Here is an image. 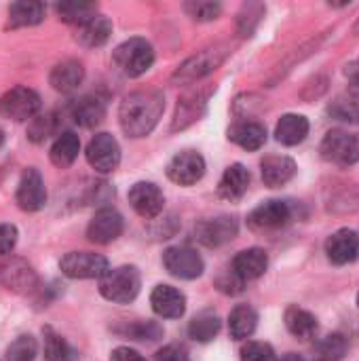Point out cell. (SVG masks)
<instances>
[{"label":"cell","mask_w":359,"mask_h":361,"mask_svg":"<svg viewBox=\"0 0 359 361\" xmlns=\"http://www.w3.org/2000/svg\"><path fill=\"white\" fill-rule=\"evenodd\" d=\"M165 112V95L154 89L135 91L121 102L118 123L125 135L129 137H146L159 125Z\"/></svg>","instance_id":"1"},{"label":"cell","mask_w":359,"mask_h":361,"mask_svg":"<svg viewBox=\"0 0 359 361\" xmlns=\"http://www.w3.org/2000/svg\"><path fill=\"white\" fill-rule=\"evenodd\" d=\"M231 55L229 44H214L207 49H201L199 53H195L193 57H188L184 63L178 66V70L174 72L171 80L178 85H193L199 82L201 78L209 76L212 72H216L224 59Z\"/></svg>","instance_id":"2"},{"label":"cell","mask_w":359,"mask_h":361,"mask_svg":"<svg viewBox=\"0 0 359 361\" xmlns=\"http://www.w3.org/2000/svg\"><path fill=\"white\" fill-rule=\"evenodd\" d=\"M142 288V277L135 267L123 264L116 269H110L99 279V294L116 305H129L138 298Z\"/></svg>","instance_id":"3"},{"label":"cell","mask_w":359,"mask_h":361,"mask_svg":"<svg viewBox=\"0 0 359 361\" xmlns=\"http://www.w3.org/2000/svg\"><path fill=\"white\" fill-rule=\"evenodd\" d=\"M112 59L125 76L138 78L152 68L154 49L146 38H129L114 49Z\"/></svg>","instance_id":"4"},{"label":"cell","mask_w":359,"mask_h":361,"mask_svg":"<svg viewBox=\"0 0 359 361\" xmlns=\"http://www.w3.org/2000/svg\"><path fill=\"white\" fill-rule=\"evenodd\" d=\"M320 152H322V159L332 165L351 167L359 163V133L345 131V129H332L324 135Z\"/></svg>","instance_id":"5"},{"label":"cell","mask_w":359,"mask_h":361,"mask_svg":"<svg viewBox=\"0 0 359 361\" xmlns=\"http://www.w3.org/2000/svg\"><path fill=\"white\" fill-rule=\"evenodd\" d=\"M38 112H40V95L30 87L17 85L0 97V116L8 121L15 123L32 121L34 116H38Z\"/></svg>","instance_id":"6"},{"label":"cell","mask_w":359,"mask_h":361,"mask_svg":"<svg viewBox=\"0 0 359 361\" xmlns=\"http://www.w3.org/2000/svg\"><path fill=\"white\" fill-rule=\"evenodd\" d=\"M59 269L70 279H102L110 271V262L102 254L70 252L59 260Z\"/></svg>","instance_id":"7"},{"label":"cell","mask_w":359,"mask_h":361,"mask_svg":"<svg viewBox=\"0 0 359 361\" xmlns=\"http://www.w3.org/2000/svg\"><path fill=\"white\" fill-rule=\"evenodd\" d=\"M85 157L97 173H112L121 165V146L114 135L102 131L89 140Z\"/></svg>","instance_id":"8"},{"label":"cell","mask_w":359,"mask_h":361,"mask_svg":"<svg viewBox=\"0 0 359 361\" xmlns=\"http://www.w3.org/2000/svg\"><path fill=\"white\" fill-rule=\"evenodd\" d=\"M15 201H17V207L21 212H28V214L40 212L47 205L44 180H42V176H40V171L36 167L23 169V173L19 178V184H17Z\"/></svg>","instance_id":"9"},{"label":"cell","mask_w":359,"mask_h":361,"mask_svg":"<svg viewBox=\"0 0 359 361\" xmlns=\"http://www.w3.org/2000/svg\"><path fill=\"white\" fill-rule=\"evenodd\" d=\"M163 264L167 269V273L176 279H197L203 275L205 271V262L203 258L193 250V247H169L163 254Z\"/></svg>","instance_id":"10"},{"label":"cell","mask_w":359,"mask_h":361,"mask_svg":"<svg viewBox=\"0 0 359 361\" xmlns=\"http://www.w3.org/2000/svg\"><path fill=\"white\" fill-rule=\"evenodd\" d=\"M205 159L197 150H182L167 163V178L180 186H193L205 176Z\"/></svg>","instance_id":"11"},{"label":"cell","mask_w":359,"mask_h":361,"mask_svg":"<svg viewBox=\"0 0 359 361\" xmlns=\"http://www.w3.org/2000/svg\"><path fill=\"white\" fill-rule=\"evenodd\" d=\"M292 218H294V209L290 207V203L273 199V201L260 203L248 216V224L254 231H277V228L288 226Z\"/></svg>","instance_id":"12"},{"label":"cell","mask_w":359,"mask_h":361,"mask_svg":"<svg viewBox=\"0 0 359 361\" xmlns=\"http://www.w3.org/2000/svg\"><path fill=\"white\" fill-rule=\"evenodd\" d=\"M125 220L114 207H102L95 212L87 226V239L97 245H108L123 235Z\"/></svg>","instance_id":"13"},{"label":"cell","mask_w":359,"mask_h":361,"mask_svg":"<svg viewBox=\"0 0 359 361\" xmlns=\"http://www.w3.org/2000/svg\"><path fill=\"white\" fill-rule=\"evenodd\" d=\"M212 95V89H197L188 91L178 99L176 114L171 121V131H182L190 125H195L207 110V99Z\"/></svg>","instance_id":"14"},{"label":"cell","mask_w":359,"mask_h":361,"mask_svg":"<svg viewBox=\"0 0 359 361\" xmlns=\"http://www.w3.org/2000/svg\"><path fill=\"white\" fill-rule=\"evenodd\" d=\"M129 203L133 207V212L146 220H152L157 216H161L163 207H165V197L163 190L152 184V182H135L129 188Z\"/></svg>","instance_id":"15"},{"label":"cell","mask_w":359,"mask_h":361,"mask_svg":"<svg viewBox=\"0 0 359 361\" xmlns=\"http://www.w3.org/2000/svg\"><path fill=\"white\" fill-rule=\"evenodd\" d=\"M239 233V224L231 216H220L212 220H203L195 226V237L205 247H220L233 241Z\"/></svg>","instance_id":"16"},{"label":"cell","mask_w":359,"mask_h":361,"mask_svg":"<svg viewBox=\"0 0 359 361\" xmlns=\"http://www.w3.org/2000/svg\"><path fill=\"white\" fill-rule=\"evenodd\" d=\"M0 283L15 294H32L38 288V277L25 260H8L0 267Z\"/></svg>","instance_id":"17"},{"label":"cell","mask_w":359,"mask_h":361,"mask_svg":"<svg viewBox=\"0 0 359 361\" xmlns=\"http://www.w3.org/2000/svg\"><path fill=\"white\" fill-rule=\"evenodd\" d=\"M328 260L336 267L351 264L359 258V235L351 228H341L326 241Z\"/></svg>","instance_id":"18"},{"label":"cell","mask_w":359,"mask_h":361,"mask_svg":"<svg viewBox=\"0 0 359 361\" xmlns=\"http://www.w3.org/2000/svg\"><path fill=\"white\" fill-rule=\"evenodd\" d=\"M150 305L163 319H180L186 313V296L174 286H157L150 294Z\"/></svg>","instance_id":"19"},{"label":"cell","mask_w":359,"mask_h":361,"mask_svg":"<svg viewBox=\"0 0 359 361\" xmlns=\"http://www.w3.org/2000/svg\"><path fill=\"white\" fill-rule=\"evenodd\" d=\"M260 173L264 186L281 188L296 176V163L286 154H269L260 161Z\"/></svg>","instance_id":"20"},{"label":"cell","mask_w":359,"mask_h":361,"mask_svg":"<svg viewBox=\"0 0 359 361\" xmlns=\"http://www.w3.org/2000/svg\"><path fill=\"white\" fill-rule=\"evenodd\" d=\"M250 171L241 165V163H233L224 169L220 182H218V195L224 201L237 203L245 197L248 188H250Z\"/></svg>","instance_id":"21"},{"label":"cell","mask_w":359,"mask_h":361,"mask_svg":"<svg viewBox=\"0 0 359 361\" xmlns=\"http://www.w3.org/2000/svg\"><path fill=\"white\" fill-rule=\"evenodd\" d=\"M229 140L237 146H241L243 150H260L267 142V127L258 121H237L231 129H229Z\"/></svg>","instance_id":"22"},{"label":"cell","mask_w":359,"mask_h":361,"mask_svg":"<svg viewBox=\"0 0 359 361\" xmlns=\"http://www.w3.org/2000/svg\"><path fill=\"white\" fill-rule=\"evenodd\" d=\"M110 34H112V23H110V19L97 13V15H93L91 19H87V21H83L80 25H76L74 38H76L78 44H83V47H87V49H95V47L106 44L108 38H110Z\"/></svg>","instance_id":"23"},{"label":"cell","mask_w":359,"mask_h":361,"mask_svg":"<svg viewBox=\"0 0 359 361\" xmlns=\"http://www.w3.org/2000/svg\"><path fill=\"white\" fill-rule=\"evenodd\" d=\"M85 80V68L76 59H66L51 70L49 82L59 93H74Z\"/></svg>","instance_id":"24"},{"label":"cell","mask_w":359,"mask_h":361,"mask_svg":"<svg viewBox=\"0 0 359 361\" xmlns=\"http://www.w3.org/2000/svg\"><path fill=\"white\" fill-rule=\"evenodd\" d=\"M269 269V256L260 247H250L243 250L235 256L233 260V271L243 279V281H254L262 277Z\"/></svg>","instance_id":"25"},{"label":"cell","mask_w":359,"mask_h":361,"mask_svg":"<svg viewBox=\"0 0 359 361\" xmlns=\"http://www.w3.org/2000/svg\"><path fill=\"white\" fill-rule=\"evenodd\" d=\"M309 135V118L303 114H284L275 127V140L284 146H298Z\"/></svg>","instance_id":"26"},{"label":"cell","mask_w":359,"mask_h":361,"mask_svg":"<svg viewBox=\"0 0 359 361\" xmlns=\"http://www.w3.org/2000/svg\"><path fill=\"white\" fill-rule=\"evenodd\" d=\"M70 114L74 118L76 125L85 127V129H93L97 127L104 116H106V106L99 97H93V95H85L80 99H76L70 108Z\"/></svg>","instance_id":"27"},{"label":"cell","mask_w":359,"mask_h":361,"mask_svg":"<svg viewBox=\"0 0 359 361\" xmlns=\"http://www.w3.org/2000/svg\"><path fill=\"white\" fill-rule=\"evenodd\" d=\"M78 152H80V137L74 131H63L55 137L49 150V159L55 167L66 169L78 159Z\"/></svg>","instance_id":"28"},{"label":"cell","mask_w":359,"mask_h":361,"mask_svg":"<svg viewBox=\"0 0 359 361\" xmlns=\"http://www.w3.org/2000/svg\"><path fill=\"white\" fill-rule=\"evenodd\" d=\"M284 322H286L288 332L294 338H298V341H313L317 330H320L315 315L305 311V309H300V307H288Z\"/></svg>","instance_id":"29"},{"label":"cell","mask_w":359,"mask_h":361,"mask_svg":"<svg viewBox=\"0 0 359 361\" xmlns=\"http://www.w3.org/2000/svg\"><path fill=\"white\" fill-rule=\"evenodd\" d=\"M258 313L250 305H237L229 315V332L233 341H245L256 332Z\"/></svg>","instance_id":"30"},{"label":"cell","mask_w":359,"mask_h":361,"mask_svg":"<svg viewBox=\"0 0 359 361\" xmlns=\"http://www.w3.org/2000/svg\"><path fill=\"white\" fill-rule=\"evenodd\" d=\"M47 6L42 2H13L8 6V27H30L44 19Z\"/></svg>","instance_id":"31"},{"label":"cell","mask_w":359,"mask_h":361,"mask_svg":"<svg viewBox=\"0 0 359 361\" xmlns=\"http://www.w3.org/2000/svg\"><path fill=\"white\" fill-rule=\"evenodd\" d=\"M42 336H44V357L47 361H76L78 353L68 345V341L57 334L53 328H42Z\"/></svg>","instance_id":"32"},{"label":"cell","mask_w":359,"mask_h":361,"mask_svg":"<svg viewBox=\"0 0 359 361\" xmlns=\"http://www.w3.org/2000/svg\"><path fill=\"white\" fill-rule=\"evenodd\" d=\"M220 328H222L220 317H218L216 313H212V311H203V313H199V315L190 322L188 334H190V338L197 341V343H212V341L218 336Z\"/></svg>","instance_id":"33"},{"label":"cell","mask_w":359,"mask_h":361,"mask_svg":"<svg viewBox=\"0 0 359 361\" xmlns=\"http://www.w3.org/2000/svg\"><path fill=\"white\" fill-rule=\"evenodd\" d=\"M55 11H57L61 21L72 23V25H80L83 21L97 15V4L95 2H63V4H57Z\"/></svg>","instance_id":"34"},{"label":"cell","mask_w":359,"mask_h":361,"mask_svg":"<svg viewBox=\"0 0 359 361\" xmlns=\"http://www.w3.org/2000/svg\"><path fill=\"white\" fill-rule=\"evenodd\" d=\"M328 114L341 123L359 125V97L355 95H339L330 106Z\"/></svg>","instance_id":"35"},{"label":"cell","mask_w":359,"mask_h":361,"mask_svg":"<svg viewBox=\"0 0 359 361\" xmlns=\"http://www.w3.org/2000/svg\"><path fill=\"white\" fill-rule=\"evenodd\" d=\"M118 334L123 336H129L133 341H148V343H154L159 338H163V328L154 322H131L127 324L125 328L116 330Z\"/></svg>","instance_id":"36"},{"label":"cell","mask_w":359,"mask_h":361,"mask_svg":"<svg viewBox=\"0 0 359 361\" xmlns=\"http://www.w3.org/2000/svg\"><path fill=\"white\" fill-rule=\"evenodd\" d=\"M36 353H38V347H36L34 336L21 334L6 347V361H34Z\"/></svg>","instance_id":"37"},{"label":"cell","mask_w":359,"mask_h":361,"mask_svg":"<svg viewBox=\"0 0 359 361\" xmlns=\"http://www.w3.org/2000/svg\"><path fill=\"white\" fill-rule=\"evenodd\" d=\"M57 129V118L53 112H47V114H40V116H34L30 127H28V137L36 144L44 142L47 137H51Z\"/></svg>","instance_id":"38"},{"label":"cell","mask_w":359,"mask_h":361,"mask_svg":"<svg viewBox=\"0 0 359 361\" xmlns=\"http://www.w3.org/2000/svg\"><path fill=\"white\" fill-rule=\"evenodd\" d=\"M184 11L195 21H214L220 17L222 4L220 2H207V0H193V2H184Z\"/></svg>","instance_id":"39"},{"label":"cell","mask_w":359,"mask_h":361,"mask_svg":"<svg viewBox=\"0 0 359 361\" xmlns=\"http://www.w3.org/2000/svg\"><path fill=\"white\" fill-rule=\"evenodd\" d=\"M347 353V341L341 334H332L322 341L320 345V360L322 361H341Z\"/></svg>","instance_id":"40"},{"label":"cell","mask_w":359,"mask_h":361,"mask_svg":"<svg viewBox=\"0 0 359 361\" xmlns=\"http://www.w3.org/2000/svg\"><path fill=\"white\" fill-rule=\"evenodd\" d=\"M262 15H264L262 4H245L243 11L239 13V32L243 36H252V32L260 23Z\"/></svg>","instance_id":"41"},{"label":"cell","mask_w":359,"mask_h":361,"mask_svg":"<svg viewBox=\"0 0 359 361\" xmlns=\"http://www.w3.org/2000/svg\"><path fill=\"white\" fill-rule=\"evenodd\" d=\"M275 351L269 343H258L252 341L241 349V361H273Z\"/></svg>","instance_id":"42"},{"label":"cell","mask_w":359,"mask_h":361,"mask_svg":"<svg viewBox=\"0 0 359 361\" xmlns=\"http://www.w3.org/2000/svg\"><path fill=\"white\" fill-rule=\"evenodd\" d=\"M243 286H245V281H243L233 269L226 271V273L218 279V290L224 292V294H229V296L241 294V292H243Z\"/></svg>","instance_id":"43"},{"label":"cell","mask_w":359,"mask_h":361,"mask_svg":"<svg viewBox=\"0 0 359 361\" xmlns=\"http://www.w3.org/2000/svg\"><path fill=\"white\" fill-rule=\"evenodd\" d=\"M154 361H190V353L182 345H167L157 351Z\"/></svg>","instance_id":"44"},{"label":"cell","mask_w":359,"mask_h":361,"mask_svg":"<svg viewBox=\"0 0 359 361\" xmlns=\"http://www.w3.org/2000/svg\"><path fill=\"white\" fill-rule=\"evenodd\" d=\"M15 243H17V226L0 224V256L11 254Z\"/></svg>","instance_id":"45"},{"label":"cell","mask_w":359,"mask_h":361,"mask_svg":"<svg viewBox=\"0 0 359 361\" xmlns=\"http://www.w3.org/2000/svg\"><path fill=\"white\" fill-rule=\"evenodd\" d=\"M345 76H347V80H349L351 95L359 97V57L351 59V61L345 66Z\"/></svg>","instance_id":"46"},{"label":"cell","mask_w":359,"mask_h":361,"mask_svg":"<svg viewBox=\"0 0 359 361\" xmlns=\"http://www.w3.org/2000/svg\"><path fill=\"white\" fill-rule=\"evenodd\" d=\"M110 361H146L138 351L129 349V347H118L112 351L110 355Z\"/></svg>","instance_id":"47"},{"label":"cell","mask_w":359,"mask_h":361,"mask_svg":"<svg viewBox=\"0 0 359 361\" xmlns=\"http://www.w3.org/2000/svg\"><path fill=\"white\" fill-rule=\"evenodd\" d=\"M279 361H305V360H303L300 355H296V353H286V355H284Z\"/></svg>","instance_id":"48"},{"label":"cell","mask_w":359,"mask_h":361,"mask_svg":"<svg viewBox=\"0 0 359 361\" xmlns=\"http://www.w3.org/2000/svg\"><path fill=\"white\" fill-rule=\"evenodd\" d=\"M2 144H4V131L0 129V146H2Z\"/></svg>","instance_id":"49"},{"label":"cell","mask_w":359,"mask_h":361,"mask_svg":"<svg viewBox=\"0 0 359 361\" xmlns=\"http://www.w3.org/2000/svg\"><path fill=\"white\" fill-rule=\"evenodd\" d=\"M353 32H355V34H359V19H358V23H355V27H353Z\"/></svg>","instance_id":"50"},{"label":"cell","mask_w":359,"mask_h":361,"mask_svg":"<svg viewBox=\"0 0 359 361\" xmlns=\"http://www.w3.org/2000/svg\"><path fill=\"white\" fill-rule=\"evenodd\" d=\"M358 309H359V294H358Z\"/></svg>","instance_id":"51"},{"label":"cell","mask_w":359,"mask_h":361,"mask_svg":"<svg viewBox=\"0 0 359 361\" xmlns=\"http://www.w3.org/2000/svg\"><path fill=\"white\" fill-rule=\"evenodd\" d=\"M317 361H322V360H317Z\"/></svg>","instance_id":"52"}]
</instances>
